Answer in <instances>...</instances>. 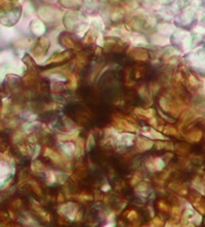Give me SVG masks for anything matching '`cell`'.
<instances>
[{
    "instance_id": "cell-1",
    "label": "cell",
    "mask_w": 205,
    "mask_h": 227,
    "mask_svg": "<svg viewBox=\"0 0 205 227\" xmlns=\"http://www.w3.org/2000/svg\"><path fill=\"white\" fill-rule=\"evenodd\" d=\"M61 211L65 215H68L71 219L75 218V215H77V206L73 203L66 204V205L61 206Z\"/></svg>"
},
{
    "instance_id": "cell-2",
    "label": "cell",
    "mask_w": 205,
    "mask_h": 227,
    "mask_svg": "<svg viewBox=\"0 0 205 227\" xmlns=\"http://www.w3.org/2000/svg\"><path fill=\"white\" fill-rule=\"evenodd\" d=\"M114 120H115V125L118 127L119 130L127 131V132H134L135 131V127L132 124H130V123H128L126 120L117 119V118H115Z\"/></svg>"
},
{
    "instance_id": "cell-3",
    "label": "cell",
    "mask_w": 205,
    "mask_h": 227,
    "mask_svg": "<svg viewBox=\"0 0 205 227\" xmlns=\"http://www.w3.org/2000/svg\"><path fill=\"white\" fill-rule=\"evenodd\" d=\"M154 145V142L150 139H147V138H140L138 137L136 139V147L140 151H149L151 147Z\"/></svg>"
},
{
    "instance_id": "cell-4",
    "label": "cell",
    "mask_w": 205,
    "mask_h": 227,
    "mask_svg": "<svg viewBox=\"0 0 205 227\" xmlns=\"http://www.w3.org/2000/svg\"><path fill=\"white\" fill-rule=\"evenodd\" d=\"M197 117V114L195 113L194 110H187L185 113H183V115L181 116V121H179V126H183V125H187L188 123L192 122L194 119Z\"/></svg>"
},
{
    "instance_id": "cell-5",
    "label": "cell",
    "mask_w": 205,
    "mask_h": 227,
    "mask_svg": "<svg viewBox=\"0 0 205 227\" xmlns=\"http://www.w3.org/2000/svg\"><path fill=\"white\" fill-rule=\"evenodd\" d=\"M44 156L45 157H48L49 159H50L51 161L55 162V164H62L63 163V158H62V156L59 155L57 151L50 149L49 147H45Z\"/></svg>"
},
{
    "instance_id": "cell-6",
    "label": "cell",
    "mask_w": 205,
    "mask_h": 227,
    "mask_svg": "<svg viewBox=\"0 0 205 227\" xmlns=\"http://www.w3.org/2000/svg\"><path fill=\"white\" fill-rule=\"evenodd\" d=\"M202 137V132L201 131H192V132H190L189 134L186 135V139L189 141H191V142H197V141H199L200 139H201Z\"/></svg>"
},
{
    "instance_id": "cell-7",
    "label": "cell",
    "mask_w": 205,
    "mask_h": 227,
    "mask_svg": "<svg viewBox=\"0 0 205 227\" xmlns=\"http://www.w3.org/2000/svg\"><path fill=\"white\" fill-rule=\"evenodd\" d=\"M132 57L138 60H147L149 58V54L144 49H135L132 52Z\"/></svg>"
},
{
    "instance_id": "cell-8",
    "label": "cell",
    "mask_w": 205,
    "mask_h": 227,
    "mask_svg": "<svg viewBox=\"0 0 205 227\" xmlns=\"http://www.w3.org/2000/svg\"><path fill=\"white\" fill-rule=\"evenodd\" d=\"M134 113L138 114V116H144L146 118H152L154 117V110L153 109H148V110H144L142 107H138V109L134 110Z\"/></svg>"
},
{
    "instance_id": "cell-9",
    "label": "cell",
    "mask_w": 205,
    "mask_h": 227,
    "mask_svg": "<svg viewBox=\"0 0 205 227\" xmlns=\"http://www.w3.org/2000/svg\"><path fill=\"white\" fill-rule=\"evenodd\" d=\"M62 151H64V153L67 156H71L74 153L75 151V145L71 142H68V143H65V144L62 145Z\"/></svg>"
},
{
    "instance_id": "cell-10",
    "label": "cell",
    "mask_w": 205,
    "mask_h": 227,
    "mask_svg": "<svg viewBox=\"0 0 205 227\" xmlns=\"http://www.w3.org/2000/svg\"><path fill=\"white\" fill-rule=\"evenodd\" d=\"M78 137V132L69 133V134H59L57 135V139L60 141H68L72 140V139H76Z\"/></svg>"
},
{
    "instance_id": "cell-11",
    "label": "cell",
    "mask_w": 205,
    "mask_h": 227,
    "mask_svg": "<svg viewBox=\"0 0 205 227\" xmlns=\"http://www.w3.org/2000/svg\"><path fill=\"white\" fill-rule=\"evenodd\" d=\"M175 149L181 155H186V153H189L190 151V145L189 144H186V143H177L175 145Z\"/></svg>"
},
{
    "instance_id": "cell-12",
    "label": "cell",
    "mask_w": 205,
    "mask_h": 227,
    "mask_svg": "<svg viewBox=\"0 0 205 227\" xmlns=\"http://www.w3.org/2000/svg\"><path fill=\"white\" fill-rule=\"evenodd\" d=\"M134 138L133 134H129V133H124L121 134L119 136V141L120 142H123L125 144H130L132 142V139Z\"/></svg>"
},
{
    "instance_id": "cell-13",
    "label": "cell",
    "mask_w": 205,
    "mask_h": 227,
    "mask_svg": "<svg viewBox=\"0 0 205 227\" xmlns=\"http://www.w3.org/2000/svg\"><path fill=\"white\" fill-rule=\"evenodd\" d=\"M153 164H154L155 171H161L165 167L164 161L161 158H155V159H153Z\"/></svg>"
},
{
    "instance_id": "cell-14",
    "label": "cell",
    "mask_w": 205,
    "mask_h": 227,
    "mask_svg": "<svg viewBox=\"0 0 205 227\" xmlns=\"http://www.w3.org/2000/svg\"><path fill=\"white\" fill-rule=\"evenodd\" d=\"M31 168H32V170L34 173H39V172H41V171H45L44 166H43V164L41 163L40 161H34L32 163Z\"/></svg>"
},
{
    "instance_id": "cell-15",
    "label": "cell",
    "mask_w": 205,
    "mask_h": 227,
    "mask_svg": "<svg viewBox=\"0 0 205 227\" xmlns=\"http://www.w3.org/2000/svg\"><path fill=\"white\" fill-rule=\"evenodd\" d=\"M32 203H33V208H34L35 211H36L37 213H38L40 216H42V217L46 218V219L48 220V219H49V218H48V214H47L46 212H45L44 210H43L42 208H41L40 206H39V204L35 203L34 201H32Z\"/></svg>"
},
{
    "instance_id": "cell-16",
    "label": "cell",
    "mask_w": 205,
    "mask_h": 227,
    "mask_svg": "<svg viewBox=\"0 0 205 227\" xmlns=\"http://www.w3.org/2000/svg\"><path fill=\"white\" fill-rule=\"evenodd\" d=\"M145 135H147L152 139H162V140L165 139L164 135H162L160 132H157L156 130H151L150 133H145Z\"/></svg>"
},
{
    "instance_id": "cell-17",
    "label": "cell",
    "mask_w": 205,
    "mask_h": 227,
    "mask_svg": "<svg viewBox=\"0 0 205 227\" xmlns=\"http://www.w3.org/2000/svg\"><path fill=\"white\" fill-rule=\"evenodd\" d=\"M193 187L195 189H197L198 191L202 192V194H204V184L203 182L201 183V180L199 178H196L195 180L193 181Z\"/></svg>"
},
{
    "instance_id": "cell-18",
    "label": "cell",
    "mask_w": 205,
    "mask_h": 227,
    "mask_svg": "<svg viewBox=\"0 0 205 227\" xmlns=\"http://www.w3.org/2000/svg\"><path fill=\"white\" fill-rule=\"evenodd\" d=\"M74 153H76V155L79 157V156H81L82 153H84V141L82 140V139H78V142H77V149H75V151Z\"/></svg>"
},
{
    "instance_id": "cell-19",
    "label": "cell",
    "mask_w": 205,
    "mask_h": 227,
    "mask_svg": "<svg viewBox=\"0 0 205 227\" xmlns=\"http://www.w3.org/2000/svg\"><path fill=\"white\" fill-rule=\"evenodd\" d=\"M86 62H87V57H86L85 54H83V53L79 54L77 57V58H76V64H77L78 66H80V68L85 66Z\"/></svg>"
},
{
    "instance_id": "cell-20",
    "label": "cell",
    "mask_w": 205,
    "mask_h": 227,
    "mask_svg": "<svg viewBox=\"0 0 205 227\" xmlns=\"http://www.w3.org/2000/svg\"><path fill=\"white\" fill-rule=\"evenodd\" d=\"M76 87H77V79H76L75 75L71 74L70 75V83L68 84V88L74 90V89H76Z\"/></svg>"
},
{
    "instance_id": "cell-21",
    "label": "cell",
    "mask_w": 205,
    "mask_h": 227,
    "mask_svg": "<svg viewBox=\"0 0 205 227\" xmlns=\"http://www.w3.org/2000/svg\"><path fill=\"white\" fill-rule=\"evenodd\" d=\"M159 103H160L161 107H162L164 111H169V103H168V100H167L165 97H161L160 99H159Z\"/></svg>"
},
{
    "instance_id": "cell-22",
    "label": "cell",
    "mask_w": 205,
    "mask_h": 227,
    "mask_svg": "<svg viewBox=\"0 0 205 227\" xmlns=\"http://www.w3.org/2000/svg\"><path fill=\"white\" fill-rule=\"evenodd\" d=\"M92 146H94V138L92 136V134H89L88 135L87 140H86V149L90 151Z\"/></svg>"
},
{
    "instance_id": "cell-23",
    "label": "cell",
    "mask_w": 205,
    "mask_h": 227,
    "mask_svg": "<svg viewBox=\"0 0 205 227\" xmlns=\"http://www.w3.org/2000/svg\"><path fill=\"white\" fill-rule=\"evenodd\" d=\"M164 133L165 134L173 135V136H175V135L177 134V130L175 128H173V127H171V126H167L164 128Z\"/></svg>"
},
{
    "instance_id": "cell-24",
    "label": "cell",
    "mask_w": 205,
    "mask_h": 227,
    "mask_svg": "<svg viewBox=\"0 0 205 227\" xmlns=\"http://www.w3.org/2000/svg\"><path fill=\"white\" fill-rule=\"evenodd\" d=\"M63 41H66V42H63V44L66 45V46L74 47V41L69 36H63Z\"/></svg>"
},
{
    "instance_id": "cell-25",
    "label": "cell",
    "mask_w": 205,
    "mask_h": 227,
    "mask_svg": "<svg viewBox=\"0 0 205 227\" xmlns=\"http://www.w3.org/2000/svg\"><path fill=\"white\" fill-rule=\"evenodd\" d=\"M36 126H37L36 123H32V124H26V125H24V129H25V131H26L27 133H30V132H32V131L34 130V128Z\"/></svg>"
},
{
    "instance_id": "cell-26",
    "label": "cell",
    "mask_w": 205,
    "mask_h": 227,
    "mask_svg": "<svg viewBox=\"0 0 205 227\" xmlns=\"http://www.w3.org/2000/svg\"><path fill=\"white\" fill-rule=\"evenodd\" d=\"M158 208L159 209L161 210V211H163V212H168L169 211V207L168 206L166 205V204L164 203V202H162V201H160V202H158Z\"/></svg>"
},
{
    "instance_id": "cell-27",
    "label": "cell",
    "mask_w": 205,
    "mask_h": 227,
    "mask_svg": "<svg viewBox=\"0 0 205 227\" xmlns=\"http://www.w3.org/2000/svg\"><path fill=\"white\" fill-rule=\"evenodd\" d=\"M51 89H52V91H57H57H62V89H64V86L61 83L55 82L51 84Z\"/></svg>"
},
{
    "instance_id": "cell-28",
    "label": "cell",
    "mask_w": 205,
    "mask_h": 227,
    "mask_svg": "<svg viewBox=\"0 0 205 227\" xmlns=\"http://www.w3.org/2000/svg\"><path fill=\"white\" fill-rule=\"evenodd\" d=\"M127 218L130 220V221H134V220L138 218V213L135 211H129L127 214Z\"/></svg>"
},
{
    "instance_id": "cell-29",
    "label": "cell",
    "mask_w": 205,
    "mask_h": 227,
    "mask_svg": "<svg viewBox=\"0 0 205 227\" xmlns=\"http://www.w3.org/2000/svg\"><path fill=\"white\" fill-rule=\"evenodd\" d=\"M138 92H140V96H142L143 98H149V94H148V92H147L146 88H145L144 86L140 87V88L138 89Z\"/></svg>"
},
{
    "instance_id": "cell-30",
    "label": "cell",
    "mask_w": 205,
    "mask_h": 227,
    "mask_svg": "<svg viewBox=\"0 0 205 227\" xmlns=\"http://www.w3.org/2000/svg\"><path fill=\"white\" fill-rule=\"evenodd\" d=\"M147 189H148V184L147 183H140L138 186H136L135 187V190L136 191H146Z\"/></svg>"
},
{
    "instance_id": "cell-31",
    "label": "cell",
    "mask_w": 205,
    "mask_h": 227,
    "mask_svg": "<svg viewBox=\"0 0 205 227\" xmlns=\"http://www.w3.org/2000/svg\"><path fill=\"white\" fill-rule=\"evenodd\" d=\"M31 184H32V187H33V189H34L35 192L38 193V194H41V193H42V191H41L40 187H39V185L37 184V183H35V182H31Z\"/></svg>"
},
{
    "instance_id": "cell-32",
    "label": "cell",
    "mask_w": 205,
    "mask_h": 227,
    "mask_svg": "<svg viewBox=\"0 0 205 227\" xmlns=\"http://www.w3.org/2000/svg\"><path fill=\"white\" fill-rule=\"evenodd\" d=\"M78 199H79L80 201H92V195H88V194H80L79 197H78Z\"/></svg>"
},
{
    "instance_id": "cell-33",
    "label": "cell",
    "mask_w": 205,
    "mask_h": 227,
    "mask_svg": "<svg viewBox=\"0 0 205 227\" xmlns=\"http://www.w3.org/2000/svg\"><path fill=\"white\" fill-rule=\"evenodd\" d=\"M48 182L49 183H52V182H55V180H57V178H55V175L53 174V172H49L48 173Z\"/></svg>"
},
{
    "instance_id": "cell-34",
    "label": "cell",
    "mask_w": 205,
    "mask_h": 227,
    "mask_svg": "<svg viewBox=\"0 0 205 227\" xmlns=\"http://www.w3.org/2000/svg\"><path fill=\"white\" fill-rule=\"evenodd\" d=\"M152 222H153V225L154 226H162L163 225V223H162V221H161L160 218H154Z\"/></svg>"
},
{
    "instance_id": "cell-35",
    "label": "cell",
    "mask_w": 205,
    "mask_h": 227,
    "mask_svg": "<svg viewBox=\"0 0 205 227\" xmlns=\"http://www.w3.org/2000/svg\"><path fill=\"white\" fill-rule=\"evenodd\" d=\"M189 80H190V84H191L192 86H197L198 85V81L196 80V78L194 76H190Z\"/></svg>"
},
{
    "instance_id": "cell-36",
    "label": "cell",
    "mask_w": 205,
    "mask_h": 227,
    "mask_svg": "<svg viewBox=\"0 0 205 227\" xmlns=\"http://www.w3.org/2000/svg\"><path fill=\"white\" fill-rule=\"evenodd\" d=\"M166 143L167 142H164V141H160V142H157L156 143V146L158 149H164L165 146H166Z\"/></svg>"
},
{
    "instance_id": "cell-37",
    "label": "cell",
    "mask_w": 205,
    "mask_h": 227,
    "mask_svg": "<svg viewBox=\"0 0 205 227\" xmlns=\"http://www.w3.org/2000/svg\"><path fill=\"white\" fill-rule=\"evenodd\" d=\"M172 156H173L172 153H166V155L164 156L165 158H164V159H163V161H164V163H165V164L168 163V162L170 161L171 159H172Z\"/></svg>"
},
{
    "instance_id": "cell-38",
    "label": "cell",
    "mask_w": 205,
    "mask_h": 227,
    "mask_svg": "<svg viewBox=\"0 0 205 227\" xmlns=\"http://www.w3.org/2000/svg\"><path fill=\"white\" fill-rule=\"evenodd\" d=\"M65 118H66V120L68 121V123H67V124H66V126H67L68 128H72V127H74V123L72 122V121L70 120L69 118H67V117H65Z\"/></svg>"
},
{
    "instance_id": "cell-39",
    "label": "cell",
    "mask_w": 205,
    "mask_h": 227,
    "mask_svg": "<svg viewBox=\"0 0 205 227\" xmlns=\"http://www.w3.org/2000/svg\"><path fill=\"white\" fill-rule=\"evenodd\" d=\"M138 180H140V177L138 176H134L133 178L131 179V184L132 185H134L135 183H138Z\"/></svg>"
},
{
    "instance_id": "cell-40",
    "label": "cell",
    "mask_w": 205,
    "mask_h": 227,
    "mask_svg": "<svg viewBox=\"0 0 205 227\" xmlns=\"http://www.w3.org/2000/svg\"><path fill=\"white\" fill-rule=\"evenodd\" d=\"M150 124H151V125H153V126H155V127L157 126V120L154 118V117H152V118H151V120H150Z\"/></svg>"
},
{
    "instance_id": "cell-41",
    "label": "cell",
    "mask_w": 205,
    "mask_h": 227,
    "mask_svg": "<svg viewBox=\"0 0 205 227\" xmlns=\"http://www.w3.org/2000/svg\"><path fill=\"white\" fill-rule=\"evenodd\" d=\"M109 189H110V185H108V184L102 187V190H104V191H107V190H109Z\"/></svg>"
}]
</instances>
